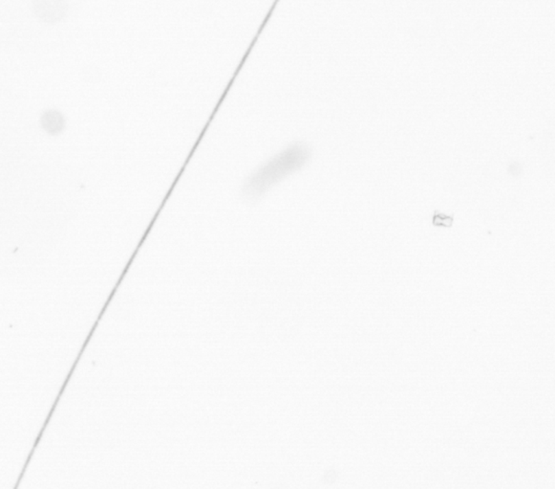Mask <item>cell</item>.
<instances>
[{
    "label": "cell",
    "mask_w": 555,
    "mask_h": 489,
    "mask_svg": "<svg viewBox=\"0 0 555 489\" xmlns=\"http://www.w3.org/2000/svg\"><path fill=\"white\" fill-rule=\"evenodd\" d=\"M33 6L36 16L46 23H58L67 10L65 0H34Z\"/></svg>",
    "instance_id": "6da1fadb"
},
{
    "label": "cell",
    "mask_w": 555,
    "mask_h": 489,
    "mask_svg": "<svg viewBox=\"0 0 555 489\" xmlns=\"http://www.w3.org/2000/svg\"><path fill=\"white\" fill-rule=\"evenodd\" d=\"M453 223V215L449 216L437 210L434 212V215L432 216V225L435 227L451 228Z\"/></svg>",
    "instance_id": "7a4b0ae2"
}]
</instances>
